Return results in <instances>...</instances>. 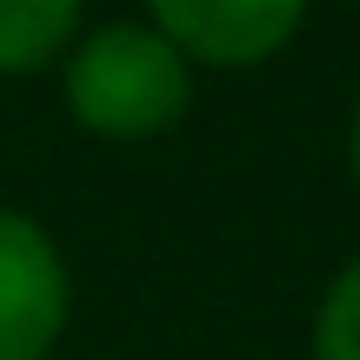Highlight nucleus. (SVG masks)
I'll use <instances>...</instances> for the list:
<instances>
[{"mask_svg": "<svg viewBox=\"0 0 360 360\" xmlns=\"http://www.w3.org/2000/svg\"><path fill=\"white\" fill-rule=\"evenodd\" d=\"M60 101L94 141H160L193 107V60L154 20H101L60 53Z\"/></svg>", "mask_w": 360, "mask_h": 360, "instance_id": "nucleus-1", "label": "nucleus"}, {"mask_svg": "<svg viewBox=\"0 0 360 360\" xmlns=\"http://www.w3.org/2000/svg\"><path fill=\"white\" fill-rule=\"evenodd\" d=\"M74 321L67 254L34 214L0 207V360H47Z\"/></svg>", "mask_w": 360, "mask_h": 360, "instance_id": "nucleus-2", "label": "nucleus"}, {"mask_svg": "<svg viewBox=\"0 0 360 360\" xmlns=\"http://www.w3.org/2000/svg\"><path fill=\"white\" fill-rule=\"evenodd\" d=\"M307 13L314 0H147V20L193 67H214V74L267 67L300 40Z\"/></svg>", "mask_w": 360, "mask_h": 360, "instance_id": "nucleus-3", "label": "nucleus"}, {"mask_svg": "<svg viewBox=\"0 0 360 360\" xmlns=\"http://www.w3.org/2000/svg\"><path fill=\"white\" fill-rule=\"evenodd\" d=\"M80 40V0H0V80L60 67Z\"/></svg>", "mask_w": 360, "mask_h": 360, "instance_id": "nucleus-4", "label": "nucleus"}, {"mask_svg": "<svg viewBox=\"0 0 360 360\" xmlns=\"http://www.w3.org/2000/svg\"><path fill=\"white\" fill-rule=\"evenodd\" d=\"M314 360H360V254L334 267V281L314 300Z\"/></svg>", "mask_w": 360, "mask_h": 360, "instance_id": "nucleus-5", "label": "nucleus"}, {"mask_svg": "<svg viewBox=\"0 0 360 360\" xmlns=\"http://www.w3.org/2000/svg\"><path fill=\"white\" fill-rule=\"evenodd\" d=\"M347 174H354V193H360V87H354V107H347Z\"/></svg>", "mask_w": 360, "mask_h": 360, "instance_id": "nucleus-6", "label": "nucleus"}]
</instances>
